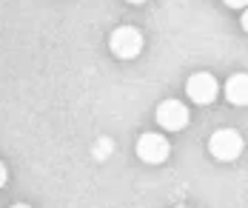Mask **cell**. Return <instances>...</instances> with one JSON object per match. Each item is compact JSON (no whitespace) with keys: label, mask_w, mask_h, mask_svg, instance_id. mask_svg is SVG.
Instances as JSON below:
<instances>
[{"label":"cell","mask_w":248,"mask_h":208,"mask_svg":"<svg viewBox=\"0 0 248 208\" xmlns=\"http://www.w3.org/2000/svg\"><path fill=\"white\" fill-rule=\"evenodd\" d=\"M108 46H111V52L117 54L120 60H131V57H137L143 52V34L134 26H120L111 31Z\"/></svg>","instance_id":"obj_1"},{"label":"cell","mask_w":248,"mask_h":208,"mask_svg":"<svg viewBox=\"0 0 248 208\" xmlns=\"http://www.w3.org/2000/svg\"><path fill=\"white\" fill-rule=\"evenodd\" d=\"M208 151L214 154V160H237L240 151H243V137L234 129H220L211 134V143H208Z\"/></svg>","instance_id":"obj_2"},{"label":"cell","mask_w":248,"mask_h":208,"mask_svg":"<svg viewBox=\"0 0 248 208\" xmlns=\"http://www.w3.org/2000/svg\"><path fill=\"white\" fill-rule=\"evenodd\" d=\"M137 157L143 163H151V165H160L166 157H169V140L160 137V134H143L137 140Z\"/></svg>","instance_id":"obj_3"},{"label":"cell","mask_w":248,"mask_h":208,"mask_svg":"<svg viewBox=\"0 0 248 208\" xmlns=\"http://www.w3.org/2000/svg\"><path fill=\"white\" fill-rule=\"evenodd\" d=\"M157 123L169 131H180L188 126V108L180 100H163L157 105Z\"/></svg>","instance_id":"obj_4"},{"label":"cell","mask_w":248,"mask_h":208,"mask_svg":"<svg viewBox=\"0 0 248 208\" xmlns=\"http://www.w3.org/2000/svg\"><path fill=\"white\" fill-rule=\"evenodd\" d=\"M186 91H188V97L194 100V103L200 105H205V103H211L214 97H217V80L211 77L208 72H197V74H191L188 77V86H186Z\"/></svg>","instance_id":"obj_5"},{"label":"cell","mask_w":248,"mask_h":208,"mask_svg":"<svg viewBox=\"0 0 248 208\" xmlns=\"http://www.w3.org/2000/svg\"><path fill=\"white\" fill-rule=\"evenodd\" d=\"M225 97L234 105H246L248 100V77L246 74H231L225 83Z\"/></svg>","instance_id":"obj_6"},{"label":"cell","mask_w":248,"mask_h":208,"mask_svg":"<svg viewBox=\"0 0 248 208\" xmlns=\"http://www.w3.org/2000/svg\"><path fill=\"white\" fill-rule=\"evenodd\" d=\"M225 3L234 6V9H243V6H246V0H225Z\"/></svg>","instance_id":"obj_7"},{"label":"cell","mask_w":248,"mask_h":208,"mask_svg":"<svg viewBox=\"0 0 248 208\" xmlns=\"http://www.w3.org/2000/svg\"><path fill=\"white\" fill-rule=\"evenodd\" d=\"M3 182H6V165L0 163V188H3Z\"/></svg>","instance_id":"obj_8"},{"label":"cell","mask_w":248,"mask_h":208,"mask_svg":"<svg viewBox=\"0 0 248 208\" xmlns=\"http://www.w3.org/2000/svg\"><path fill=\"white\" fill-rule=\"evenodd\" d=\"M128 3H134V6H140V3H146V0H128Z\"/></svg>","instance_id":"obj_9"}]
</instances>
